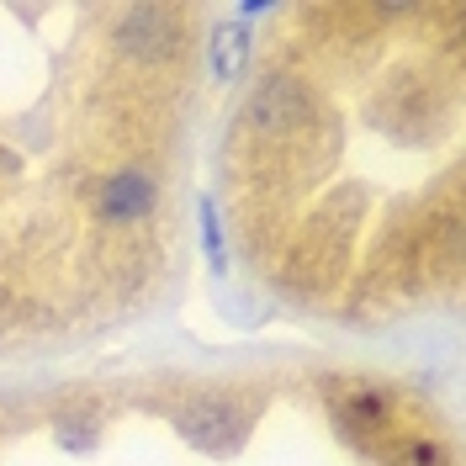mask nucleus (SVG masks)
I'll return each instance as SVG.
<instances>
[{
    "label": "nucleus",
    "instance_id": "39448f33",
    "mask_svg": "<svg viewBox=\"0 0 466 466\" xmlns=\"http://www.w3.org/2000/svg\"><path fill=\"white\" fill-rule=\"evenodd\" d=\"M366 424H387V392H377V387H355L345 403H339V430L350 440H360Z\"/></svg>",
    "mask_w": 466,
    "mask_h": 466
},
{
    "label": "nucleus",
    "instance_id": "0eeeda50",
    "mask_svg": "<svg viewBox=\"0 0 466 466\" xmlns=\"http://www.w3.org/2000/svg\"><path fill=\"white\" fill-rule=\"evenodd\" d=\"M202 238H207V260L223 270V233H218V212H212V202H202Z\"/></svg>",
    "mask_w": 466,
    "mask_h": 466
},
{
    "label": "nucleus",
    "instance_id": "f03ea898",
    "mask_svg": "<svg viewBox=\"0 0 466 466\" xmlns=\"http://www.w3.org/2000/svg\"><path fill=\"white\" fill-rule=\"evenodd\" d=\"M116 37L133 58H170L180 48V16L165 11V5H138V11L122 16Z\"/></svg>",
    "mask_w": 466,
    "mask_h": 466
},
{
    "label": "nucleus",
    "instance_id": "6e6552de",
    "mask_svg": "<svg viewBox=\"0 0 466 466\" xmlns=\"http://www.w3.org/2000/svg\"><path fill=\"white\" fill-rule=\"evenodd\" d=\"M90 440H96V430H86V424H75V413L58 424V445H69V451H86Z\"/></svg>",
    "mask_w": 466,
    "mask_h": 466
},
{
    "label": "nucleus",
    "instance_id": "20e7f679",
    "mask_svg": "<svg viewBox=\"0 0 466 466\" xmlns=\"http://www.w3.org/2000/svg\"><path fill=\"white\" fill-rule=\"evenodd\" d=\"M154 207V180L144 170H116L106 186H101V218L106 223H122V218H144Z\"/></svg>",
    "mask_w": 466,
    "mask_h": 466
},
{
    "label": "nucleus",
    "instance_id": "f257e3e1",
    "mask_svg": "<svg viewBox=\"0 0 466 466\" xmlns=\"http://www.w3.org/2000/svg\"><path fill=\"white\" fill-rule=\"evenodd\" d=\"M175 424H180V435L191 440V445H202L212 456H233L238 440H244V430H249V419H244L228 398H202V403L180 408Z\"/></svg>",
    "mask_w": 466,
    "mask_h": 466
},
{
    "label": "nucleus",
    "instance_id": "7ed1b4c3",
    "mask_svg": "<svg viewBox=\"0 0 466 466\" xmlns=\"http://www.w3.org/2000/svg\"><path fill=\"white\" fill-rule=\"evenodd\" d=\"M249 116H255L260 127H297V122L308 116V90L297 86L291 75H276V80H265V86L255 90Z\"/></svg>",
    "mask_w": 466,
    "mask_h": 466
},
{
    "label": "nucleus",
    "instance_id": "423d86ee",
    "mask_svg": "<svg viewBox=\"0 0 466 466\" xmlns=\"http://www.w3.org/2000/svg\"><path fill=\"white\" fill-rule=\"evenodd\" d=\"M244 48H249L244 27H218V37H212V69H218V80H238Z\"/></svg>",
    "mask_w": 466,
    "mask_h": 466
}]
</instances>
